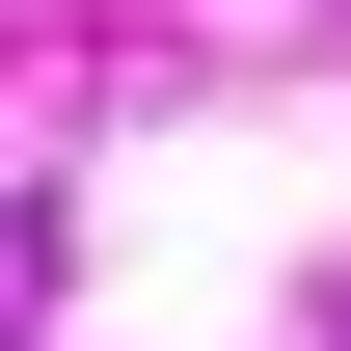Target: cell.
<instances>
[{"label":"cell","instance_id":"cell-1","mask_svg":"<svg viewBox=\"0 0 351 351\" xmlns=\"http://www.w3.org/2000/svg\"><path fill=\"white\" fill-rule=\"evenodd\" d=\"M324 351H351V298H324Z\"/></svg>","mask_w":351,"mask_h":351}]
</instances>
